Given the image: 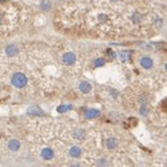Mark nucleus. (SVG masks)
Wrapping results in <instances>:
<instances>
[{
    "mask_svg": "<svg viewBox=\"0 0 167 167\" xmlns=\"http://www.w3.org/2000/svg\"><path fill=\"white\" fill-rule=\"evenodd\" d=\"M11 82H12L13 87H15L18 89H22V88H25L27 85L28 80H27V77H26L25 74H22V72H15L12 76Z\"/></svg>",
    "mask_w": 167,
    "mask_h": 167,
    "instance_id": "obj_1",
    "label": "nucleus"
},
{
    "mask_svg": "<svg viewBox=\"0 0 167 167\" xmlns=\"http://www.w3.org/2000/svg\"><path fill=\"white\" fill-rule=\"evenodd\" d=\"M62 61H63V63L65 65H71V64H74L76 62V55L74 53H71V52L65 53L62 57Z\"/></svg>",
    "mask_w": 167,
    "mask_h": 167,
    "instance_id": "obj_2",
    "label": "nucleus"
},
{
    "mask_svg": "<svg viewBox=\"0 0 167 167\" xmlns=\"http://www.w3.org/2000/svg\"><path fill=\"white\" fill-rule=\"evenodd\" d=\"M55 153H54V150L50 149V147H45L42 151H41V157L43 160H52L54 158Z\"/></svg>",
    "mask_w": 167,
    "mask_h": 167,
    "instance_id": "obj_3",
    "label": "nucleus"
},
{
    "mask_svg": "<svg viewBox=\"0 0 167 167\" xmlns=\"http://www.w3.org/2000/svg\"><path fill=\"white\" fill-rule=\"evenodd\" d=\"M20 146H21V144H20V141L16 140V139H12V140H9L8 144H7L8 150L12 151V152H18V151L20 150Z\"/></svg>",
    "mask_w": 167,
    "mask_h": 167,
    "instance_id": "obj_4",
    "label": "nucleus"
},
{
    "mask_svg": "<svg viewBox=\"0 0 167 167\" xmlns=\"http://www.w3.org/2000/svg\"><path fill=\"white\" fill-rule=\"evenodd\" d=\"M140 65L144 68V69H151L153 67V60L149 56H145L140 60Z\"/></svg>",
    "mask_w": 167,
    "mask_h": 167,
    "instance_id": "obj_5",
    "label": "nucleus"
},
{
    "mask_svg": "<svg viewBox=\"0 0 167 167\" xmlns=\"http://www.w3.org/2000/svg\"><path fill=\"white\" fill-rule=\"evenodd\" d=\"M99 114H101V111L98 109H89V110H87V112H85V118H88V119H95V118L99 117Z\"/></svg>",
    "mask_w": 167,
    "mask_h": 167,
    "instance_id": "obj_6",
    "label": "nucleus"
},
{
    "mask_svg": "<svg viewBox=\"0 0 167 167\" xmlns=\"http://www.w3.org/2000/svg\"><path fill=\"white\" fill-rule=\"evenodd\" d=\"M69 154H70V157H71V158L77 159V158H80V157H81V154H82V150H81V147H78V146H72V147L69 150Z\"/></svg>",
    "mask_w": 167,
    "mask_h": 167,
    "instance_id": "obj_7",
    "label": "nucleus"
},
{
    "mask_svg": "<svg viewBox=\"0 0 167 167\" xmlns=\"http://www.w3.org/2000/svg\"><path fill=\"white\" fill-rule=\"evenodd\" d=\"M91 89H92V87H91V84H90L89 82L83 81V82L80 83V90H81L83 94H89V92L91 91Z\"/></svg>",
    "mask_w": 167,
    "mask_h": 167,
    "instance_id": "obj_8",
    "label": "nucleus"
},
{
    "mask_svg": "<svg viewBox=\"0 0 167 167\" xmlns=\"http://www.w3.org/2000/svg\"><path fill=\"white\" fill-rule=\"evenodd\" d=\"M27 113L31 114V116H43L45 114L43 111L39 107H31V108H28Z\"/></svg>",
    "mask_w": 167,
    "mask_h": 167,
    "instance_id": "obj_9",
    "label": "nucleus"
},
{
    "mask_svg": "<svg viewBox=\"0 0 167 167\" xmlns=\"http://www.w3.org/2000/svg\"><path fill=\"white\" fill-rule=\"evenodd\" d=\"M117 145H118V141H117V139L116 138H108L107 139V141H105V146H107V149L108 150H114L116 147H117Z\"/></svg>",
    "mask_w": 167,
    "mask_h": 167,
    "instance_id": "obj_10",
    "label": "nucleus"
},
{
    "mask_svg": "<svg viewBox=\"0 0 167 167\" xmlns=\"http://www.w3.org/2000/svg\"><path fill=\"white\" fill-rule=\"evenodd\" d=\"M18 53H19V49L15 46H8L6 48V54H7V56H15Z\"/></svg>",
    "mask_w": 167,
    "mask_h": 167,
    "instance_id": "obj_11",
    "label": "nucleus"
},
{
    "mask_svg": "<svg viewBox=\"0 0 167 167\" xmlns=\"http://www.w3.org/2000/svg\"><path fill=\"white\" fill-rule=\"evenodd\" d=\"M71 109H72V105H60V107H57L56 110L58 113H64V112H68Z\"/></svg>",
    "mask_w": 167,
    "mask_h": 167,
    "instance_id": "obj_12",
    "label": "nucleus"
},
{
    "mask_svg": "<svg viewBox=\"0 0 167 167\" xmlns=\"http://www.w3.org/2000/svg\"><path fill=\"white\" fill-rule=\"evenodd\" d=\"M131 52H127V50H124V52H120L119 53V56H120V58H122V61H126V60H129L130 57H131Z\"/></svg>",
    "mask_w": 167,
    "mask_h": 167,
    "instance_id": "obj_13",
    "label": "nucleus"
},
{
    "mask_svg": "<svg viewBox=\"0 0 167 167\" xmlns=\"http://www.w3.org/2000/svg\"><path fill=\"white\" fill-rule=\"evenodd\" d=\"M41 8H42L43 11H49V9H50V2L43 0V1L41 2Z\"/></svg>",
    "mask_w": 167,
    "mask_h": 167,
    "instance_id": "obj_14",
    "label": "nucleus"
},
{
    "mask_svg": "<svg viewBox=\"0 0 167 167\" xmlns=\"http://www.w3.org/2000/svg\"><path fill=\"white\" fill-rule=\"evenodd\" d=\"M103 65H105V60L104 58H102V57H99V58H97L96 61H95V67H103Z\"/></svg>",
    "mask_w": 167,
    "mask_h": 167,
    "instance_id": "obj_15",
    "label": "nucleus"
},
{
    "mask_svg": "<svg viewBox=\"0 0 167 167\" xmlns=\"http://www.w3.org/2000/svg\"><path fill=\"white\" fill-rule=\"evenodd\" d=\"M84 131L83 130H77L76 132H75V137L77 138V139H83L84 138Z\"/></svg>",
    "mask_w": 167,
    "mask_h": 167,
    "instance_id": "obj_16",
    "label": "nucleus"
},
{
    "mask_svg": "<svg viewBox=\"0 0 167 167\" xmlns=\"http://www.w3.org/2000/svg\"><path fill=\"white\" fill-rule=\"evenodd\" d=\"M140 113H141L143 116H147V114H149V109H147L146 104H143V105H141V108H140Z\"/></svg>",
    "mask_w": 167,
    "mask_h": 167,
    "instance_id": "obj_17",
    "label": "nucleus"
},
{
    "mask_svg": "<svg viewBox=\"0 0 167 167\" xmlns=\"http://www.w3.org/2000/svg\"><path fill=\"white\" fill-rule=\"evenodd\" d=\"M97 164H98L101 167H105L107 165H108V161L105 160V158H101V159L97 161Z\"/></svg>",
    "mask_w": 167,
    "mask_h": 167,
    "instance_id": "obj_18",
    "label": "nucleus"
},
{
    "mask_svg": "<svg viewBox=\"0 0 167 167\" xmlns=\"http://www.w3.org/2000/svg\"><path fill=\"white\" fill-rule=\"evenodd\" d=\"M107 53H108V54H109V56H110V57H112V58H114V57L117 56V54H116L114 52H112L111 49H108V52H107Z\"/></svg>",
    "mask_w": 167,
    "mask_h": 167,
    "instance_id": "obj_19",
    "label": "nucleus"
},
{
    "mask_svg": "<svg viewBox=\"0 0 167 167\" xmlns=\"http://www.w3.org/2000/svg\"><path fill=\"white\" fill-rule=\"evenodd\" d=\"M70 167H81V166H80L78 164H71V165H70Z\"/></svg>",
    "mask_w": 167,
    "mask_h": 167,
    "instance_id": "obj_20",
    "label": "nucleus"
},
{
    "mask_svg": "<svg viewBox=\"0 0 167 167\" xmlns=\"http://www.w3.org/2000/svg\"><path fill=\"white\" fill-rule=\"evenodd\" d=\"M0 25H1V18H0Z\"/></svg>",
    "mask_w": 167,
    "mask_h": 167,
    "instance_id": "obj_21",
    "label": "nucleus"
},
{
    "mask_svg": "<svg viewBox=\"0 0 167 167\" xmlns=\"http://www.w3.org/2000/svg\"><path fill=\"white\" fill-rule=\"evenodd\" d=\"M112 1H114V0H112Z\"/></svg>",
    "mask_w": 167,
    "mask_h": 167,
    "instance_id": "obj_22",
    "label": "nucleus"
}]
</instances>
